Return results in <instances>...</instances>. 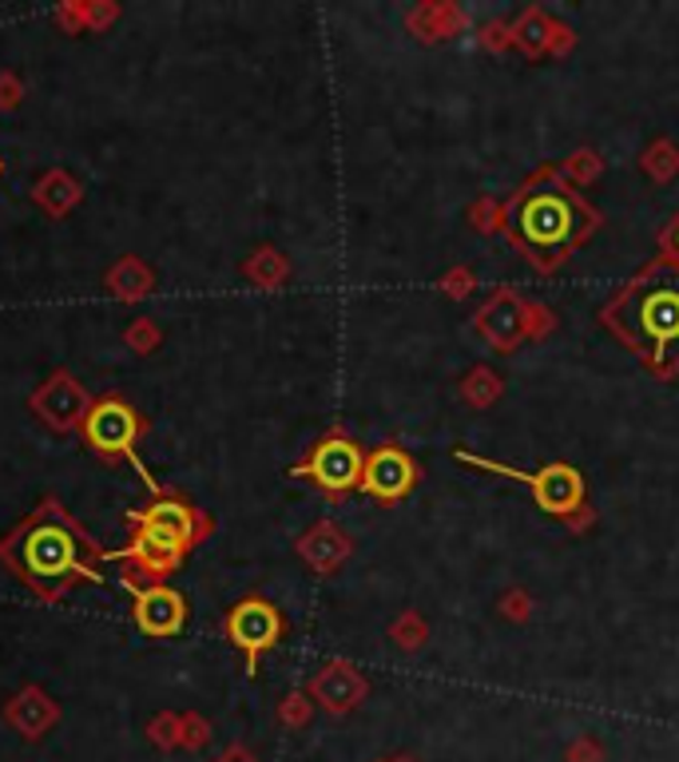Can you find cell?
<instances>
[{
    "label": "cell",
    "mask_w": 679,
    "mask_h": 762,
    "mask_svg": "<svg viewBox=\"0 0 679 762\" xmlns=\"http://www.w3.org/2000/svg\"><path fill=\"white\" fill-rule=\"evenodd\" d=\"M604 322L660 377L679 369V262H651L604 307Z\"/></svg>",
    "instance_id": "6da1fadb"
},
{
    "label": "cell",
    "mask_w": 679,
    "mask_h": 762,
    "mask_svg": "<svg viewBox=\"0 0 679 762\" xmlns=\"http://www.w3.org/2000/svg\"><path fill=\"white\" fill-rule=\"evenodd\" d=\"M509 227L517 247H524V255L537 267L549 270L588 238V230L596 227V215L556 175H537L512 203Z\"/></svg>",
    "instance_id": "7a4b0ae2"
},
{
    "label": "cell",
    "mask_w": 679,
    "mask_h": 762,
    "mask_svg": "<svg viewBox=\"0 0 679 762\" xmlns=\"http://www.w3.org/2000/svg\"><path fill=\"white\" fill-rule=\"evenodd\" d=\"M131 525H136V536L116 556L119 560H136L148 572V580L168 576L203 533L195 508L183 505V501H151L144 513L131 516Z\"/></svg>",
    "instance_id": "3957f363"
},
{
    "label": "cell",
    "mask_w": 679,
    "mask_h": 762,
    "mask_svg": "<svg viewBox=\"0 0 679 762\" xmlns=\"http://www.w3.org/2000/svg\"><path fill=\"white\" fill-rule=\"evenodd\" d=\"M453 457H457V461H465V465L485 469V473H501V476H509V481H521V485H529L532 501H537V505H541L544 513H552V516H569V513H576V508L584 505V473H581V469L564 465V461L537 469V473H521V469L501 465V461H489V457H473V453H465V449H453Z\"/></svg>",
    "instance_id": "277c9868"
},
{
    "label": "cell",
    "mask_w": 679,
    "mask_h": 762,
    "mask_svg": "<svg viewBox=\"0 0 679 762\" xmlns=\"http://www.w3.org/2000/svg\"><path fill=\"white\" fill-rule=\"evenodd\" d=\"M362 465H365L362 446L342 433H330L310 449V457H306L303 465H295V476H310L322 493L342 496L350 489H362Z\"/></svg>",
    "instance_id": "5b68a950"
},
{
    "label": "cell",
    "mask_w": 679,
    "mask_h": 762,
    "mask_svg": "<svg viewBox=\"0 0 679 762\" xmlns=\"http://www.w3.org/2000/svg\"><path fill=\"white\" fill-rule=\"evenodd\" d=\"M24 568L40 580H64V576H88L79 565V536L64 520H44L29 528L24 540Z\"/></svg>",
    "instance_id": "8992f818"
},
{
    "label": "cell",
    "mask_w": 679,
    "mask_h": 762,
    "mask_svg": "<svg viewBox=\"0 0 679 762\" xmlns=\"http://www.w3.org/2000/svg\"><path fill=\"white\" fill-rule=\"evenodd\" d=\"M278 635H283V615L270 600L251 595L226 612V640L246 655V672H255L258 655L270 652L278 644Z\"/></svg>",
    "instance_id": "52a82bcc"
},
{
    "label": "cell",
    "mask_w": 679,
    "mask_h": 762,
    "mask_svg": "<svg viewBox=\"0 0 679 762\" xmlns=\"http://www.w3.org/2000/svg\"><path fill=\"white\" fill-rule=\"evenodd\" d=\"M139 433H144V421H139L136 409H131L128 401H119V397H104V401H96V406L88 409V417H84V437H88V446L104 457H131Z\"/></svg>",
    "instance_id": "ba28073f"
},
{
    "label": "cell",
    "mask_w": 679,
    "mask_h": 762,
    "mask_svg": "<svg viewBox=\"0 0 679 762\" xmlns=\"http://www.w3.org/2000/svg\"><path fill=\"white\" fill-rule=\"evenodd\" d=\"M414 485H417V465L405 449L382 446L374 453H365L362 493L378 496V501H402V496H410Z\"/></svg>",
    "instance_id": "9c48e42d"
},
{
    "label": "cell",
    "mask_w": 679,
    "mask_h": 762,
    "mask_svg": "<svg viewBox=\"0 0 679 762\" xmlns=\"http://www.w3.org/2000/svg\"><path fill=\"white\" fill-rule=\"evenodd\" d=\"M131 615H136V627L144 635H156V640H171V635L183 632L188 624V600L168 584H148L136 588V604H131Z\"/></svg>",
    "instance_id": "30bf717a"
},
{
    "label": "cell",
    "mask_w": 679,
    "mask_h": 762,
    "mask_svg": "<svg viewBox=\"0 0 679 762\" xmlns=\"http://www.w3.org/2000/svg\"><path fill=\"white\" fill-rule=\"evenodd\" d=\"M36 409H40V417H44L52 429H72V426H79V421L88 417L92 401H88V394L79 389V382L72 374H52L49 386L36 394Z\"/></svg>",
    "instance_id": "8fae6325"
},
{
    "label": "cell",
    "mask_w": 679,
    "mask_h": 762,
    "mask_svg": "<svg viewBox=\"0 0 679 762\" xmlns=\"http://www.w3.org/2000/svg\"><path fill=\"white\" fill-rule=\"evenodd\" d=\"M310 695H315L318 704H322L330 715H346V711H354V707L365 699V679L350 664L335 659V664H326L322 672L315 675Z\"/></svg>",
    "instance_id": "7c38bea8"
},
{
    "label": "cell",
    "mask_w": 679,
    "mask_h": 762,
    "mask_svg": "<svg viewBox=\"0 0 679 762\" xmlns=\"http://www.w3.org/2000/svg\"><path fill=\"white\" fill-rule=\"evenodd\" d=\"M477 326H481V334L489 337L492 346L509 354V350L517 346V342H521V334H524V307L509 294V290H501V294L492 298L489 307L481 310Z\"/></svg>",
    "instance_id": "4fadbf2b"
},
{
    "label": "cell",
    "mask_w": 679,
    "mask_h": 762,
    "mask_svg": "<svg viewBox=\"0 0 679 762\" xmlns=\"http://www.w3.org/2000/svg\"><path fill=\"white\" fill-rule=\"evenodd\" d=\"M4 715H9V723L17 727L24 739H40V734L56 723V704H52L40 687H29V691H20L17 699H12Z\"/></svg>",
    "instance_id": "5bb4252c"
},
{
    "label": "cell",
    "mask_w": 679,
    "mask_h": 762,
    "mask_svg": "<svg viewBox=\"0 0 679 762\" xmlns=\"http://www.w3.org/2000/svg\"><path fill=\"white\" fill-rule=\"evenodd\" d=\"M298 552H303L306 560L318 568V572H330V568H338V560L350 552V545H346V536L338 533L335 525H315L310 533L303 536Z\"/></svg>",
    "instance_id": "9a60e30c"
},
{
    "label": "cell",
    "mask_w": 679,
    "mask_h": 762,
    "mask_svg": "<svg viewBox=\"0 0 679 762\" xmlns=\"http://www.w3.org/2000/svg\"><path fill=\"white\" fill-rule=\"evenodd\" d=\"M148 734H151V743L156 747L171 751V747L183 743V719H176V715H159V719H151Z\"/></svg>",
    "instance_id": "2e32d148"
},
{
    "label": "cell",
    "mask_w": 679,
    "mask_h": 762,
    "mask_svg": "<svg viewBox=\"0 0 679 762\" xmlns=\"http://www.w3.org/2000/svg\"><path fill=\"white\" fill-rule=\"evenodd\" d=\"M278 719H283L286 727H303L306 719H310V699H306V695H290L283 704V711H278Z\"/></svg>",
    "instance_id": "e0dca14e"
},
{
    "label": "cell",
    "mask_w": 679,
    "mask_h": 762,
    "mask_svg": "<svg viewBox=\"0 0 679 762\" xmlns=\"http://www.w3.org/2000/svg\"><path fill=\"white\" fill-rule=\"evenodd\" d=\"M208 739H211V727L203 723L199 715H188V719H183V747H188V751H199Z\"/></svg>",
    "instance_id": "ac0fdd59"
},
{
    "label": "cell",
    "mask_w": 679,
    "mask_h": 762,
    "mask_svg": "<svg viewBox=\"0 0 679 762\" xmlns=\"http://www.w3.org/2000/svg\"><path fill=\"white\" fill-rule=\"evenodd\" d=\"M569 762H604V754H601V747L592 743V739H581V743H572Z\"/></svg>",
    "instance_id": "d6986e66"
},
{
    "label": "cell",
    "mask_w": 679,
    "mask_h": 762,
    "mask_svg": "<svg viewBox=\"0 0 679 762\" xmlns=\"http://www.w3.org/2000/svg\"><path fill=\"white\" fill-rule=\"evenodd\" d=\"M215 762H258V759H255L251 751H246V747H226V751L219 754Z\"/></svg>",
    "instance_id": "ffe728a7"
},
{
    "label": "cell",
    "mask_w": 679,
    "mask_h": 762,
    "mask_svg": "<svg viewBox=\"0 0 679 762\" xmlns=\"http://www.w3.org/2000/svg\"><path fill=\"white\" fill-rule=\"evenodd\" d=\"M668 250H671V258L679 262V218H676V227H671V235H668Z\"/></svg>",
    "instance_id": "44dd1931"
},
{
    "label": "cell",
    "mask_w": 679,
    "mask_h": 762,
    "mask_svg": "<svg viewBox=\"0 0 679 762\" xmlns=\"http://www.w3.org/2000/svg\"><path fill=\"white\" fill-rule=\"evenodd\" d=\"M390 762H414V759H390Z\"/></svg>",
    "instance_id": "7402d4cb"
},
{
    "label": "cell",
    "mask_w": 679,
    "mask_h": 762,
    "mask_svg": "<svg viewBox=\"0 0 679 762\" xmlns=\"http://www.w3.org/2000/svg\"><path fill=\"white\" fill-rule=\"evenodd\" d=\"M385 762H390V759H385Z\"/></svg>",
    "instance_id": "603a6c76"
}]
</instances>
